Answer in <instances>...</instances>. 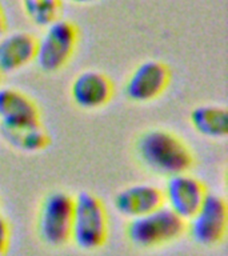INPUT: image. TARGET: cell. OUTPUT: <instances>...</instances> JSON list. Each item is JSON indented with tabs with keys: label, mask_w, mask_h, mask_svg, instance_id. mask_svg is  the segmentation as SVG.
Returning <instances> with one entry per match:
<instances>
[{
	"label": "cell",
	"mask_w": 228,
	"mask_h": 256,
	"mask_svg": "<svg viewBox=\"0 0 228 256\" xmlns=\"http://www.w3.org/2000/svg\"><path fill=\"white\" fill-rule=\"evenodd\" d=\"M110 222L106 206L92 192L74 196L71 243L86 252L98 251L107 243Z\"/></svg>",
	"instance_id": "obj_2"
},
{
	"label": "cell",
	"mask_w": 228,
	"mask_h": 256,
	"mask_svg": "<svg viewBox=\"0 0 228 256\" xmlns=\"http://www.w3.org/2000/svg\"><path fill=\"white\" fill-rule=\"evenodd\" d=\"M135 155L144 170L166 179L176 174L190 172L195 163L187 143L163 128H152L140 134L135 142Z\"/></svg>",
	"instance_id": "obj_1"
},
{
	"label": "cell",
	"mask_w": 228,
	"mask_h": 256,
	"mask_svg": "<svg viewBox=\"0 0 228 256\" xmlns=\"http://www.w3.org/2000/svg\"><path fill=\"white\" fill-rule=\"evenodd\" d=\"M74 196L64 191L50 192L44 196L36 215V232L46 246L64 247L71 243Z\"/></svg>",
	"instance_id": "obj_5"
},
{
	"label": "cell",
	"mask_w": 228,
	"mask_h": 256,
	"mask_svg": "<svg viewBox=\"0 0 228 256\" xmlns=\"http://www.w3.org/2000/svg\"><path fill=\"white\" fill-rule=\"evenodd\" d=\"M170 80L171 71L167 64L155 59L144 60L128 76L124 95L132 103H150L163 95Z\"/></svg>",
	"instance_id": "obj_7"
},
{
	"label": "cell",
	"mask_w": 228,
	"mask_h": 256,
	"mask_svg": "<svg viewBox=\"0 0 228 256\" xmlns=\"http://www.w3.org/2000/svg\"><path fill=\"white\" fill-rule=\"evenodd\" d=\"M162 192L164 207L184 222L194 216L208 195L203 182L190 172H182L167 178Z\"/></svg>",
	"instance_id": "obj_8"
},
{
	"label": "cell",
	"mask_w": 228,
	"mask_h": 256,
	"mask_svg": "<svg viewBox=\"0 0 228 256\" xmlns=\"http://www.w3.org/2000/svg\"><path fill=\"white\" fill-rule=\"evenodd\" d=\"M2 76H3V75H2V74H0V83H2Z\"/></svg>",
	"instance_id": "obj_19"
},
{
	"label": "cell",
	"mask_w": 228,
	"mask_h": 256,
	"mask_svg": "<svg viewBox=\"0 0 228 256\" xmlns=\"http://www.w3.org/2000/svg\"><path fill=\"white\" fill-rule=\"evenodd\" d=\"M40 122L39 108L20 90L0 87V126L15 127Z\"/></svg>",
	"instance_id": "obj_12"
},
{
	"label": "cell",
	"mask_w": 228,
	"mask_h": 256,
	"mask_svg": "<svg viewBox=\"0 0 228 256\" xmlns=\"http://www.w3.org/2000/svg\"><path fill=\"white\" fill-rule=\"evenodd\" d=\"M6 31H7V16L3 6L0 3V38L6 34Z\"/></svg>",
	"instance_id": "obj_17"
},
{
	"label": "cell",
	"mask_w": 228,
	"mask_h": 256,
	"mask_svg": "<svg viewBox=\"0 0 228 256\" xmlns=\"http://www.w3.org/2000/svg\"><path fill=\"white\" fill-rule=\"evenodd\" d=\"M79 43V28L74 22L58 19L44 28L43 35L38 38L35 63L40 71L54 74L60 71L75 54Z\"/></svg>",
	"instance_id": "obj_4"
},
{
	"label": "cell",
	"mask_w": 228,
	"mask_h": 256,
	"mask_svg": "<svg viewBox=\"0 0 228 256\" xmlns=\"http://www.w3.org/2000/svg\"><path fill=\"white\" fill-rule=\"evenodd\" d=\"M38 38L30 32L4 34L0 38V74L7 75L35 62Z\"/></svg>",
	"instance_id": "obj_11"
},
{
	"label": "cell",
	"mask_w": 228,
	"mask_h": 256,
	"mask_svg": "<svg viewBox=\"0 0 228 256\" xmlns=\"http://www.w3.org/2000/svg\"><path fill=\"white\" fill-rule=\"evenodd\" d=\"M70 96L76 107L95 111L106 107L114 96V84L106 74L87 70L78 74L70 87Z\"/></svg>",
	"instance_id": "obj_9"
},
{
	"label": "cell",
	"mask_w": 228,
	"mask_h": 256,
	"mask_svg": "<svg viewBox=\"0 0 228 256\" xmlns=\"http://www.w3.org/2000/svg\"><path fill=\"white\" fill-rule=\"evenodd\" d=\"M186 235V222L162 206L135 219L128 220L126 238L139 250H156L175 243Z\"/></svg>",
	"instance_id": "obj_3"
},
{
	"label": "cell",
	"mask_w": 228,
	"mask_h": 256,
	"mask_svg": "<svg viewBox=\"0 0 228 256\" xmlns=\"http://www.w3.org/2000/svg\"><path fill=\"white\" fill-rule=\"evenodd\" d=\"M0 136L10 147L26 154L43 151L50 144V135L40 122L15 127L0 126Z\"/></svg>",
	"instance_id": "obj_13"
},
{
	"label": "cell",
	"mask_w": 228,
	"mask_h": 256,
	"mask_svg": "<svg viewBox=\"0 0 228 256\" xmlns=\"http://www.w3.org/2000/svg\"><path fill=\"white\" fill-rule=\"evenodd\" d=\"M11 247V227L7 219L0 215V256H6Z\"/></svg>",
	"instance_id": "obj_16"
},
{
	"label": "cell",
	"mask_w": 228,
	"mask_h": 256,
	"mask_svg": "<svg viewBox=\"0 0 228 256\" xmlns=\"http://www.w3.org/2000/svg\"><path fill=\"white\" fill-rule=\"evenodd\" d=\"M62 2H68L72 4H92L99 2V0H62Z\"/></svg>",
	"instance_id": "obj_18"
},
{
	"label": "cell",
	"mask_w": 228,
	"mask_h": 256,
	"mask_svg": "<svg viewBox=\"0 0 228 256\" xmlns=\"http://www.w3.org/2000/svg\"><path fill=\"white\" fill-rule=\"evenodd\" d=\"M190 123L199 135L208 139H223L228 134V112L224 107L203 104L190 112Z\"/></svg>",
	"instance_id": "obj_14"
},
{
	"label": "cell",
	"mask_w": 228,
	"mask_h": 256,
	"mask_svg": "<svg viewBox=\"0 0 228 256\" xmlns=\"http://www.w3.org/2000/svg\"><path fill=\"white\" fill-rule=\"evenodd\" d=\"M227 224L226 200L219 195L208 194L199 210L186 222V234L198 246L215 247L226 238Z\"/></svg>",
	"instance_id": "obj_6"
},
{
	"label": "cell",
	"mask_w": 228,
	"mask_h": 256,
	"mask_svg": "<svg viewBox=\"0 0 228 256\" xmlns=\"http://www.w3.org/2000/svg\"><path fill=\"white\" fill-rule=\"evenodd\" d=\"M30 22L39 28H46L62 15V0H20Z\"/></svg>",
	"instance_id": "obj_15"
},
{
	"label": "cell",
	"mask_w": 228,
	"mask_h": 256,
	"mask_svg": "<svg viewBox=\"0 0 228 256\" xmlns=\"http://www.w3.org/2000/svg\"><path fill=\"white\" fill-rule=\"evenodd\" d=\"M112 204L120 216L131 220L164 206L163 192L154 184L135 183L116 192Z\"/></svg>",
	"instance_id": "obj_10"
}]
</instances>
